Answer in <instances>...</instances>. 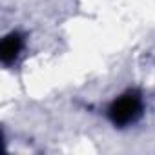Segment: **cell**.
<instances>
[{
	"label": "cell",
	"mask_w": 155,
	"mask_h": 155,
	"mask_svg": "<svg viewBox=\"0 0 155 155\" xmlns=\"http://www.w3.org/2000/svg\"><path fill=\"white\" fill-rule=\"evenodd\" d=\"M20 51V38L18 35H9L6 37L4 44H2V60L6 64H9Z\"/></svg>",
	"instance_id": "cell-2"
},
{
	"label": "cell",
	"mask_w": 155,
	"mask_h": 155,
	"mask_svg": "<svg viewBox=\"0 0 155 155\" xmlns=\"http://www.w3.org/2000/svg\"><path fill=\"white\" fill-rule=\"evenodd\" d=\"M142 110V102L140 97L133 95V93H126L122 97H119L108 110V115L111 119V122L115 126H128L130 122H133Z\"/></svg>",
	"instance_id": "cell-1"
}]
</instances>
